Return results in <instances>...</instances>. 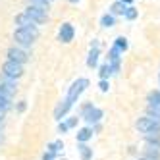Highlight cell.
Here are the masks:
<instances>
[{
	"instance_id": "obj_1",
	"label": "cell",
	"mask_w": 160,
	"mask_h": 160,
	"mask_svg": "<svg viewBox=\"0 0 160 160\" xmlns=\"http://www.w3.org/2000/svg\"><path fill=\"white\" fill-rule=\"evenodd\" d=\"M41 37V31L39 25H27V27H18L14 31V41H16V47L19 48H29L33 47V42Z\"/></svg>"
},
{
	"instance_id": "obj_2",
	"label": "cell",
	"mask_w": 160,
	"mask_h": 160,
	"mask_svg": "<svg viewBox=\"0 0 160 160\" xmlns=\"http://www.w3.org/2000/svg\"><path fill=\"white\" fill-rule=\"evenodd\" d=\"M77 116L91 128V125H95V123H100V122H102V118H104V110L98 108V106H95L91 100H87V102H83V104L79 106Z\"/></svg>"
},
{
	"instance_id": "obj_3",
	"label": "cell",
	"mask_w": 160,
	"mask_h": 160,
	"mask_svg": "<svg viewBox=\"0 0 160 160\" xmlns=\"http://www.w3.org/2000/svg\"><path fill=\"white\" fill-rule=\"evenodd\" d=\"M91 83H89V79L87 77H77L75 81L68 87V93H66V100L70 102V104H75V102L79 100V97H81L85 91H87V87H89Z\"/></svg>"
},
{
	"instance_id": "obj_4",
	"label": "cell",
	"mask_w": 160,
	"mask_h": 160,
	"mask_svg": "<svg viewBox=\"0 0 160 160\" xmlns=\"http://www.w3.org/2000/svg\"><path fill=\"white\" fill-rule=\"evenodd\" d=\"M135 129L139 131L141 135H152V133H160V122L152 120L148 116H139L135 120Z\"/></svg>"
},
{
	"instance_id": "obj_5",
	"label": "cell",
	"mask_w": 160,
	"mask_h": 160,
	"mask_svg": "<svg viewBox=\"0 0 160 160\" xmlns=\"http://www.w3.org/2000/svg\"><path fill=\"white\" fill-rule=\"evenodd\" d=\"M0 70H2L4 75L12 77V79H18V81L25 75V66L18 64V62H12V60H4L2 66H0Z\"/></svg>"
},
{
	"instance_id": "obj_6",
	"label": "cell",
	"mask_w": 160,
	"mask_h": 160,
	"mask_svg": "<svg viewBox=\"0 0 160 160\" xmlns=\"http://www.w3.org/2000/svg\"><path fill=\"white\" fill-rule=\"evenodd\" d=\"M23 12L29 16V19H31L35 25H42V23H47V21L50 19L48 12H44V10H41V8H37V6H29V4H27Z\"/></svg>"
},
{
	"instance_id": "obj_7",
	"label": "cell",
	"mask_w": 160,
	"mask_h": 160,
	"mask_svg": "<svg viewBox=\"0 0 160 160\" xmlns=\"http://www.w3.org/2000/svg\"><path fill=\"white\" fill-rule=\"evenodd\" d=\"M29 52L25 50V48H19V47H10L8 50H6V60H12V62H18V64H27L29 62Z\"/></svg>"
},
{
	"instance_id": "obj_8",
	"label": "cell",
	"mask_w": 160,
	"mask_h": 160,
	"mask_svg": "<svg viewBox=\"0 0 160 160\" xmlns=\"http://www.w3.org/2000/svg\"><path fill=\"white\" fill-rule=\"evenodd\" d=\"M72 106L73 104H70L66 98H62L58 104L54 106V112H52V118L56 120V122H64L66 118H68V114H70V110H72Z\"/></svg>"
},
{
	"instance_id": "obj_9",
	"label": "cell",
	"mask_w": 160,
	"mask_h": 160,
	"mask_svg": "<svg viewBox=\"0 0 160 160\" xmlns=\"http://www.w3.org/2000/svg\"><path fill=\"white\" fill-rule=\"evenodd\" d=\"M73 37H75V27L72 23H68V21H66V23H62L60 25V31H58V41L68 44V42L73 41Z\"/></svg>"
},
{
	"instance_id": "obj_10",
	"label": "cell",
	"mask_w": 160,
	"mask_h": 160,
	"mask_svg": "<svg viewBox=\"0 0 160 160\" xmlns=\"http://www.w3.org/2000/svg\"><path fill=\"white\" fill-rule=\"evenodd\" d=\"M93 129L89 128V125H83V128H77V133H75V141L77 143H89L93 139Z\"/></svg>"
},
{
	"instance_id": "obj_11",
	"label": "cell",
	"mask_w": 160,
	"mask_h": 160,
	"mask_svg": "<svg viewBox=\"0 0 160 160\" xmlns=\"http://www.w3.org/2000/svg\"><path fill=\"white\" fill-rule=\"evenodd\" d=\"M77 152H79V160H93L95 151L93 147H89V143H77Z\"/></svg>"
},
{
	"instance_id": "obj_12",
	"label": "cell",
	"mask_w": 160,
	"mask_h": 160,
	"mask_svg": "<svg viewBox=\"0 0 160 160\" xmlns=\"http://www.w3.org/2000/svg\"><path fill=\"white\" fill-rule=\"evenodd\" d=\"M0 83H2L10 93H18V89H19V85H18V79H12V77H8V75H4L2 72H0Z\"/></svg>"
},
{
	"instance_id": "obj_13",
	"label": "cell",
	"mask_w": 160,
	"mask_h": 160,
	"mask_svg": "<svg viewBox=\"0 0 160 160\" xmlns=\"http://www.w3.org/2000/svg\"><path fill=\"white\" fill-rule=\"evenodd\" d=\"M143 145L145 147H152L160 151V133H152V135H141Z\"/></svg>"
},
{
	"instance_id": "obj_14",
	"label": "cell",
	"mask_w": 160,
	"mask_h": 160,
	"mask_svg": "<svg viewBox=\"0 0 160 160\" xmlns=\"http://www.w3.org/2000/svg\"><path fill=\"white\" fill-rule=\"evenodd\" d=\"M145 106H160V91L152 89L145 97Z\"/></svg>"
},
{
	"instance_id": "obj_15",
	"label": "cell",
	"mask_w": 160,
	"mask_h": 160,
	"mask_svg": "<svg viewBox=\"0 0 160 160\" xmlns=\"http://www.w3.org/2000/svg\"><path fill=\"white\" fill-rule=\"evenodd\" d=\"M139 156H141V158H147V160H160V151H158V148L145 147V145H143Z\"/></svg>"
},
{
	"instance_id": "obj_16",
	"label": "cell",
	"mask_w": 160,
	"mask_h": 160,
	"mask_svg": "<svg viewBox=\"0 0 160 160\" xmlns=\"http://www.w3.org/2000/svg\"><path fill=\"white\" fill-rule=\"evenodd\" d=\"M98 58H100V48H91L89 54H87V68L95 70L98 66Z\"/></svg>"
},
{
	"instance_id": "obj_17",
	"label": "cell",
	"mask_w": 160,
	"mask_h": 160,
	"mask_svg": "<svg viewBox=\"0 0 160 160\" xmlns=\"http://www.w3.org/2000/svg\"><path fill=\"white\" fill-rule=\"evenodd\" d=\"M14 25H18V27H27V25H35V23L29 19V16L25 12H21V14H18L14 18Z\"/></svg>"
},
{
	"instance_id": "obj_18",
	"label": "cell",
	"mask_w": 160,
	"mask_h": 160,
	"mask_svg": "<svg viewBox=\"0 0 160 160\" xmlns=\"http://www.w3.org/2000/svg\"><path fill=\"white\" fill-rule=\"evenodd\" d=\"M116 25V16H112L110 12H106L104 16L100 18V27L102 29H110V27H114Z\"/></svg>"
},
{
	"instance_id": "obj_19",
	"label": "cell",
	"mask_w": 160,
	"mask_h": 160,
	"mask_svg": "<svg viewBox=\"0 0 160 160\" xmlns=\"http://www.w3.org/2000/svg\"><path fill=\"white\" fill-rule=\"evenodd\" d=\"M125 8H128V6H125V4H122L120 0H116V2H112V4H110V10H108V12H110L112 16H123Z\"/></svg>"
},
{
	"instance_id": "obj_20",
	"label": "cell",
	"mask_w": 160,
	"mask_h": 160,
	"mask_svg": "<svg viewBox=\"0 0 160 160\" xmlns=\"http://www.w3.org/2000/svg\"><path fill=\"white\" fill-rule=\"evenodd\" d=\"M47 151H52V152H56V154L64 152V141H62V139H56V141L47 143Z\"/></svg>"
},
{
	"instance_id": "obj_21",
	"label": "cell",
	"mask_w": 160,
	"mask_h": 160,
	"mask_svg": "<svg viewBox=\"0 0 160 160\" xmlns=\"http://www.w3.org/2000/svg\"><path fill=\"white\" fill-rule=\"evenodd\" d=\"M114 47H116L118 50H122V52H125V50L129 48V42H128V37H123V35L116 37V39H114Z\"/></svg>"
},
{
	"instance_id": "obj_22",
	"label": "cell",
	"mask_w": 160,
	"mask_h": 160,
	"mask_svg": "<svg viewBox=\"0 0 160 160\" xmlns=\"http://www.w3.org/2000/svg\"><path fill=\"white\" fill-rule=\"evenodd\" d=\"M145 116L160 122V106H145Z\"/></svg>"
},
{
	"instance_id": "obj_23",
	"label": "cell",
	"mask_w": 160,
	"mask_h": 160,
	"mask_svg": "<svg viewBox=\"0 0 160 160\" xmlns=\"http://www.w3.org/2000/svg\"><path fill=\"white\" fill-rule=\"evenodd\" d=\"M137 16H139V10H137L135 6H128V8H125V12H123V19L133 21V19H137Z\"/></svg>"
},
{
	"instance_id": "obj_24",
	"label": "cell",
	"mask_w": 160,
	"mask_h": 160,
	"mask_svg": "<svg viewBox=\"0 0 160 160\" xmlns=\"http://www.w3.org/2000/svg\"><path fill=\"white\" fill-rule=\"evenodd\" d=\"M110 75H112V70H110V64L108 62L98 66V77L100 79H110Z\"/></svg>"
},
{
	"instance_id": "obj_25",
	"label": "cell",
	"mask_w": 160,
	"mask_h": 160,
	"mask_svg": "<svg viewBox=\"0 0 160 160\" xmlns=\"http://www.w3.org/2000/svg\"><path fill=\"white\" fill-rule=\"evenodd\" d=\"M64 122H66V125H68V129L72 131V129H77V125H79V122H81V118H79L77 114H75V116H70V118H66Z\"/></svg>"
},
{
	"instance_id": "obj_26",
	"label": "cell",
	"mask_w": 160,
	"mask_h": 160,
	"mask_svg": "<svg viewBox=\"0 0 160 160\" xmlns=\"http://www.w3.org/2000/svg\"><path fill=\"white\" fill-rule=\"evenodd\" d=\"M41 158H42V160H56V158H58V154L52 152V151H47V148H44L42 154H41Z\"/></svg>"
},
{
	"instance_id": "obj_27",
	"label": "cell",
	"mask_w": 160,
	"mask_h": 160,
	"mask_svg": "<svg viewBox=\"0 0 160 160\" xmlns=\"http://www.w3.org/2000/svg\"><path fill=\"white\" fill-rule=\"evenodd\" d=\"M14 108H16L18 114H23V112L27 110V100H18V104H16Z\"/></svg>"
},
{
	"instance_id": "obj_28",
	"label": "cell",
	"mask_w": 160,
	"mask_h": 160,
	"mask_svg": "<svg viewBox=\"0 0 160 160\" xmlns=\"http://www.w3.org/2000/svg\"><path fill=\"white\" fill-rule=\"evenodd\" d=\"M98 89H100V93H108L110 81H108V79H100V81H98Z\"/></svg>"
},
{
	"instance_id": "obj_29",
	"label": "cell",
	"mask_w": 160,
	"mask_h": 160,
	"mask_svg": "<svg viewBox=\"0 0 160 160\" xmlns=\"http://www.w3.org/2000/svg\"><path fill=\"white\" fill-rule=\"evenodd\" d=\"M0 97H6V98H12V100H14L16 95H14V93H10V91H8L2 83H0Z\"/></svg>"
},
{
	"instance_id": "obj_30",
	"label": "cell",
	"mask_w": 160,
	"mask_h": 160,
	"mask_svg": "<svg viewBox=\"0 0 160 160\" xmlns=\"http://www.w3.org/2000/svg\"><path fill=\"white\" fill-rule=\"evenodd\" d=\"M56 131H58L60 135H66V133L70 131V129H68V125H66V122H58V128H56Z\"/></svg>"
},
{
	"instance_id": "obj_31",
	"label": "cell",
	"mask_w": 160,
	"mask_h": 160,
	"mask_svg": "<svg viewBox=\"0 0 160 160\" xmlns=\"http://www.w3.org/2000/svg\"><path fill=\"white\" fill-rule=\"evenodd\" d=\"M91 48H100V42H98V39H95L93 42H91Z\"/></svg>"
},
{
	"instance_id": "obj_32",
	"label": "cell",
	"mask_w": 160,
	"mask_h": 160,
	"mask_svg": "<svg viewBox=\"0 0 160 160\" xmlns=\"http://www.w3.org/2000/svg\"><path fill=\"white\" fill-rule=\"evenodd\" d=\"M122 4H125V6H133V0H120Z\"/></svg>"
},
{
	"instance_id": "obj_33",
	"label": "cell",
	"mask_w": 160,
	"mask_h": 160,
	"mask_svg": "<svg viewBox=\"0 0 160 160\" xmlns=\"http://www.w3.org/2000/svg\"><path fill=\"white\" fill-rule=\"evenodd\" d=\"M4 118H6V112H4L2 108H0V120H4Z\"/></svg>"
},
{
	"instance_id": "obj_34",
	"label": "cell",
	"mask_w": 160,
	"mask_h": 160,
	"mask_svg": "<svg viewBox=\"0 0 160 160\" xmlns=\"http://www.w3.org/2000/svg\"><path fill=\"white\" fill-rule=\"evenodd\" d=\"M42 2H47V4H54L56 0H42Z\"/></svg>"
},
{
	"instance_id": "obj_35",
	"label": "cell",
	"mask_w": 160,
	"mask_h": 160,
	"mask_svg": "<svg viewBox=\"0 0 160 160\" xmlns=\"http://www.w3.org/2000/svg\"><path fill=\"white\" fill-rule=\"evenodd\" d=\"M68 2H70V4H77V2H79V0H68Z\"/></svg>"
},
{
	"instance_id": "obj_36",
	"label": "cell",
	"mask_w": 160,
	"mask_h": 160,
	"mask_svg": "<svg viewBox=\"0 0 160 160\" xmlns=\"http://www.w3.org/2000/svg\"><path fill=\"white\" fill-rule=\"evenodd\" d=\"M2 125H4V120H0V129H2Z\"/></svg>"
},
{
	"instance_id": "obj_37",
	"label": "cell",
	"mask_w": 160,
	"mask_h": 160,
	"mask_svg": "<svg viewBox=\"0 0 160 160\" xmlns=\"http://www.w3.org/2000/svg\"><path fill=\"white\" fill-rule=\"evenodd\" d=\"M137 160H147V158H141V156H137Z\"/></svg>"
},
{
	"instance_id": "obj_38",
	"label": "cell",
	"mask_w": 160,
	"mask_h": 160,
	"mask_svg": "<svg viewBox=\"0 0 160 160\" xmlns=\"http://www.w3.org/2000/svg\"><path fill=\"white\" fill-rule=\"evenodd\" d=\"M158 83H160V73H158Z\"/></svg>"
}]
</instances>
